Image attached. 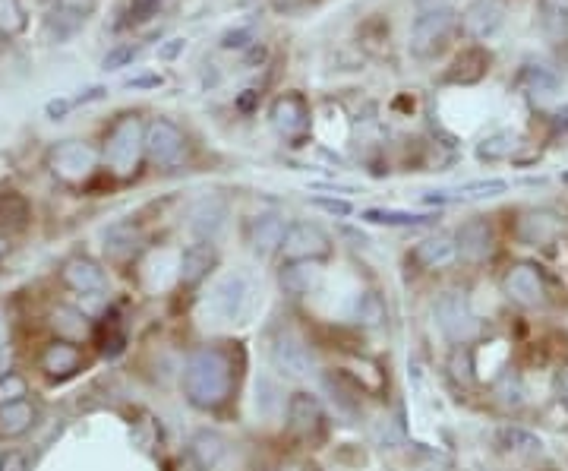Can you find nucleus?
<instances>
[{"label":"nucleus","mask_w":568,"mask_h":471,"mask_svg":"<svg viewBox=\"0 0 568 471\" xmlns=\"http://www.w3.org/2000/svg\"><path fill=\"white\" fill-rule=\"evenodd\" d=\"M184 152H187V136L174 121L158 117V121H152L146 127V155H149L152 165L171 168L184 159Z\"/></svg>","instance_id":"obj_8"},{"label":"nucleus","mask_w":568,"mask_h":471,"mask_svg":"<svg viewBox=\"0 0 568 471\" xmlns=\"http://www.w3.org/2000/svg\"><path fill=\"white\" fill-rule=\"evenodd\" d=\"M313 206H319V209H326V212H332V215H351V203L348 200H326V196H316L313 200Z\"/></svg>","instance_id":"obj_43"},{"label":"nucleus","mask_w":568,"mask_h":471,"mask_svg":"<svg viewBox=\"0 0 568 471\" xmlns=\"http://www.w3.org/2000/svg\"><path fill=\"white\" fill-rule=\"evenodd\" d=\"M23 396H26V380H23V377L10 374V377L0 380V405L23 402Z\"/></svg>","instance_id":"obj_41"},{"label":"nucleus","mask_w":568,"mask_h":471,"mask_svg":"<svg viewBox=\"0 0 568 471\" xmlns=\"http://www.w3.org/2000/svg\"><path fill=\"white\" fill-rule=\"evenodd\" d=\"M29 225V203L19 193H0V231H23Z\"/></svg>","instance_id":"obj_29"},{"label":"nucleus","mask_w":568,"mask_h":471,"mask_svg":"<svg viewBox=\"0 0 568 471\" xmlns=\"http://www.w3.org/2000/svg\"><path fill=\"white\" fill-rule=\"evenodd\" d=\"M354 320L363 326H379L385 320V304L376 291H363L354 301Z\"/></svg>","instance_id":"obj_35"},{"label":"nucleus","mask_w":568,"mask_h":471,"mask_svg":"<svg viewBox=\"0 0 568 471\" xmlns=\"http://www.w3.org/2000/svg\"><path fill=\"white\" fill-rule=\"evenodd\" d=\"M234 367L221 348H199L184 367V392L196 408H218L231 399Z\"/></svg>","instance_id":"obj_1"},{"label":"nucleus","mask_w":568,"mask_h":471,"mask_svg":"<svg viewBox=\"0 0 568 471\" xmlns=\"http://www.w3.org/2000/svg\"><path fill=\"white\" fill-rule=\"evenodd\" d=\"M433 320H436L442 336L449 342H455V345L474 342L477 332H480V320H477V313L471 310V301L464 298V294H458V291H445L442 298L433 304Z\"/></svg>","instance_id":"obj_4"},{"label":"nucleus","mask_w":568,"mask_h":471,"mask_svg":"<svg viewBox=\"0 0 568 471\" xmlns=\"http://www.w3.org/2000/svg\"><path fill=\"white\" fill-rule=\"evenodd\" d=\"M7 250H10V244H7V234H0V260L7 257Z\"/></svg>","instance_id":"obj_51"},{"label":"nucleus","mask_w":568,"mask_h":471,"mask_svg":"<svg viewBox=\"0 0 568 471\" xmlns=\"http://www.w3.org/2000/svg\"><path fill=\"white\" fill-rule=\"evenodd\" d=\"M458 23V13L449 4H420L411 23V51L417 57H433L445 48L449 35Z\"/></svg>","instance_id":"obj_3"},{"label":"nucleus","mask_w":568,"mask_h":471,"mask_svg":"<svg viewBox=\"0 0 568 471\" xmlns=\"http://www.w3.org/2000/svg\"><path fill=\"white\" fill-rule=\"evenodd\" d=\"M499 443L505 449H515V453H540V449H543L540 437H534L531 430H524V427H502L499 430Z\"/></svg>","instance_id":"obj_36"},{"label":"nucleus","mask_w":568,"mask_h":471,"mask_svg":"<svg viewBox=\"0 0 568 471\" xmlns=\"http://www.w3.org/2000/svg\"><path fill=\"white\" fill-rule=\"evenodd\" d=\"M250 279L240 276V272H231V276H221L212 291H209V313L218 317L221 323H234L240 320L243 313H247V304H250Z\"/></svg>","instance_id":"obj_6"},{"label":"nucleus","mask_w":568,"mask_h":471,"mask_svg":"<svg viewBox=\"0 0 568 471\" xmlns=\"http://www.w3.org/2000/svg\"><path fill=\"white\" fill-rule=\"evenodd\" d=\"M215 266V247L199 241V244H190L184 250V257H180V285H199L202 279L209 276V269Z\"/></svg>","instance_id":"obj_20"},{"label":"nucleus","mask_w":568,"mask_h":471,"mask_svg":"<svg viewBox=\"0 0 568 471\" xmlns=\"http://www.w3.org/2000/svg\"><path fill=\"white\" fill-rule=\"evenodd\" d=\"M505 294L521 307H540L546 301V282L543 272L534 263H515L502 279Z\"/></svg>","instance_id":"obj_9"},{"label":"nucleus","mask_w":568,"mask_h":471,"mask_svg":"<svg viewBox=\"0 0 568 471\" xmlns=\"http://www.w3.org/2000/svg\"><path fill=\"white\" fill-rule=\"evenodd\" d=\"M486 70H490V54L483 48H471V51H461L455 57L452 70L445 73V80L449 83H461V86H471V83H480Z\"/></svg>","instance_id":"obj_22"},{"label":"nucleus","mask_w":568,"mask_h":471,"mask_svg":"<svg viewBox=\"0 0 568 471\" xmlns=\"http://www.w3.org/2000/svg\"><path fill=\"white\" fill-rule=\"evenodd\" d=\"M139 54V45H117L105 54V61H101V67L105 70H120V67H130L136 61Z\"/></svg>","instance_id":"obj_40"},{"label":"nucleus","mask_w":568,"mask_h":471,"mask_svg":"<svg viewBox=\"0 0 568 471\" xmlns=\"http://www.w3.org/2000/svg\"><path fill=\"white\" fill-rule=\"evenodd\" d=\"M562 184H568V171H565V174H562Z\"/></svg>","instance_id":"obj_54"},{"label":"nucleus","mask_w":568,"mask_h":471,"mask_svg":"<svg viewBox=\"0 0 568 471\" xmlns=\"http://www.w3.org/2000/svg\"><path fill=\"white\" fill-rule=\"evenodd\" d=\"M521 86L527 89V92H540V95H550L553 89H556V76L553 73H546L543 67H527L524 73H521Z\"/></svg>","instance_id":"obj_38"},{"label":"nucleus","mask_w":568,"mask_h":471,"mask_svg":"<svg viewBox=\"0 0 568 471\" xmlns=\"http://www.w3.org/2000/svg\"><path fill=\"white\" fill-rule=\"evenodd\" d=\"M322 421H326V415H322V405L316 396H310V392H294L291 402H288V427L291 434L310 440L316 437L322 430Z\"/></svg>","instance_id":"obj_13"},{"label":"nucleus","mask_w":568,"mask_h":471,"mask_svg":"<svg viewBox=\"0 0 568 471\" xmlns=\"http://www.w3.org/2000/svg\"><path fill=\"white\" fill-rule=\"evenodd\" d=\"M98 162V152L89 143H79V140H67L51 149L48 155V165L64 184H83L92 178Z\"/></svg>","instance_id":"obj_7"},{"label":"nucleus","mask_w":568,"mask_h":471,"mask_svg":"<svg viewBox=\"0 0 568 471\" xmlns=\"http://www.w3.org/2000/svg\"><path fill=\"white\" fill-rule=\"evenodd\" d=\"M496 250V241H493V228L486 225L483 219H471L464 222L461 231H458V253L468 263H483L490 260Z\"/></svg>","instance_id":"obj_14"},{"label":"nucleus","mask_w":568,"mask_h":471,"mask_svg":"<svg viewBox=\"0 0 568 471\" xmlns=\"http://www.w3.org/2000/svg\"><path fill=\"white\" fill-rule=\"evenodd\" d=\"M281 471H307V468H300V465L291 462V465H281Z\"/></svg>","instance_id":"obj_53"},{"label":"nucleus","mask_w":568,"mask_h":471,"mask_svg":"<svg viewBox=\"0 0 568 471\" xmlns=\"http://www.w3.org/2000/svg\"><path fill=\"white\" fill-rule=\"evenodd\" d=\"M370 225H385V228H426L436 225L439 215L433 212H398V209H367L360 215Z\"/></svg>","instance_id":"obj_24"},{"label":"nucleus","mask_w":568,"mask_h":471,"mask_svg":"<svg viewBox=\"0 0 568 471\" xmlns=\"http://www.w3.org/2000/svg\"><path fill=\"white\" fill-rule=\"evenodd\" d=\"M70 108H76L73 105V98H54V102H48V117H51V121H60V117H67V111Z\"/></svg>","instance_id":"obj_44"},{"label":"nucleus","mask_w":568,"mask_h":471,"mask_svg":"<svg viewBox=\"0 0 568 471\" xmlns=\"http://www.w3.org/2000/svg\"><path fill=\"white\" fill-rule=\"evenodd\" d=\"M272 127L284 136V140H300L310 130V108L303 95H281L272 105Z\"/></svg>","instance_id":"obj_11"},{"label":"nucleus","mask_w":568,"mask_h":471,"mask_svg":"<svg viewBox=\"0 0 568 471\" xmlns=\"http://www.w3.org/2000/svg\"><path fill=\"white\" fill-rule=\"evenodd\" d=\"M105 253L111 260H130V257H136V253L142 250V228L139 225H133V222H117V225H111L108 231H105Z\"/></svg>","instance_id":"obj_19"},{"label":"nucleus","mask_w":568,"mask_h":471,"mask_svg":"<svg viewBox=\"0 0 568 471\" xmlns=\"http://www.w3.org/2000/svg\"><path fill=\"white\" fill-rule=\"evenodd\" d=\"M556 228H559L556 215H550V212H527L524 219L518 222V241L531 244V247H540L546 241H553Z\"/></svg>","instance_id":"obj_25"},{"label":"nucleus","mask_w":568,"mask_h":471,"mask_svg":"<svg viewBox=\"0 0 568 471\" xmlns=\"http://www.w3.org/2000/svg\"><path fill=\"white\" fill-rule=\"evenodd\" d=\"M4 339H7V326H4V317H0V348H4Z\"/></svg>","instance_id":"obj_52"},{"label":"nucleus","mask_w":568,"mask_h":471,"mask_svg":"<svg viewBox=\"0 0 568 471\" xmlns=\"http://www.w3.org/2000/svg\"><path fill=\"white\" fill-rule=\"evenodd\" d=\"M190 453L199 468H215L228 453V440L218 434V430H199L190 440Z\"/></svg>","instance_id":"obj_26"},{"label":"nucleus","mask_w":568,"mask_h":471,"mask_svg":"<svg viewBox=\"0 0 568 471\" xmlns=\"http://www.w3.org/2000/svg\"><path fill=\"white\" fill-rule=\"evenodd\" d=\"M556 392H559V402L568 408V364L556 374Z\"/></svg>","instance_id":"obj_46"},{"label":"nucleus","mask_w":568,"mask_h":471,"mask_svg":"<svg viewBox=\"0 0 568 471\" xmlns=\"http://www.w3.org/2000/svg\"><path fill=\"white\" fill-rule=\"evenodd\" d=\"M26 26H29V16L23 4H19V0H0V35L16 38L26 32Z\"/></svg>","instance_id":"obj_33"},{"label":"nucleus","mask_w":568,"mask_h":471,"mask_svg":"<svg viewBox=\"0 0 568 471\" xmlns=\"http://www.w3.org/2000/svg\"><path fill=\"white\" fill-rule=\"evenodd\" d=\"M35 418V411L29 402H10L0 405V437H19L26 434L29 424Z\"/></svg>","instance_id":"obj_30"},{"label":"nucleus","mask_w":568,"mask_h":471,"mask_svg":"<svg viewBox=\"0 0 568 471\" xmlns=\"http://www.w3.org/2000/svg\"><path fill=\"white\" fill-rule=\"evenodd\" d=\"M0 471H29V462L23 453H7L0 459Z\"/></svg>","instance_id":"obj_45"},{"label":"nucleus","mask_w":568,"mask_h":471,"mask_svg":"<svg viewBox=\"0 0 568 471\" xmlns=\"http://www.w3.org/2000/svg\"><path fill=\"white\" fill-rule=\"evenodd\" d=\"M228 222V206L221 196H202V200L190 209V231L199 241L212 244Z\"/></svg>","instance_id":"obj_12"},{"label":"nucleus","mask_w":568,"mask_h":471,"mask_svg":"<svg viewBox=\"0 0 568 471\" xmlns=\"http://www.w3.org/2000/svg\"><path fill=\"white\" fill-rule=\"evenodd\" d=\"M95 339H98V351H101L105 358H117L120 351H124V345H127V329H124V320H120L117 310L105 313V320H101L98 329H95Z\"/></svg>","instance_id":"obj_27"},{"label":"nucleus","mask_w":568,"mask_h":471,"mask_svg":"<svg viewBox=\"0 0 568 471\" xmlns=\"http://www.w3.org/2000/svg\"><path fill=\"white\" fill-rule=\"evenodd\" d=\"M256 98H259V92H256V89H247V95H240V102H237V105H240L243 111H250Z\"/></svg>","instance_id":"obj_49"},{"label":"nucleus","mask_w":568,"mask_h":471,"mask_svg":"<svg viewBox=\"0 0 568 471\" xmlns=\"http://www.w3.org/2000/svg\"><path fill=\"white\" fill-rule=\"evenodd\" d=\"M411 260L423 269H442L458 260V244L449 234H433V238H426L414 247Z\"/></svg>","instance_id":"obj_17"},{"label":"nucleus","mask_w":568,"mask_h":471,"mask_svg":"<svg viewBox=\"0 0 568 471\" xmlns=\"http://www.w3.org/2000/svg\"><path fill=\"white\" fill-rule=\"evenodd\" d=\"M247 45H253V29H234V32H228L225 38H221V48H247Z\"/></svg>","instance_id":"obj_42"},{"label":"nucleus","mask_w":568,"mask_h":471,"mask_svg":"<svg viewBox=\"0 0 568 471\" xmlns=\"http://www.w3.org/2000/svg\"><path fill=\"white\" fill-rule=\"evenodd\" d=\"M515 146H518V136L515 133H509V130L493 133V136H486V140L477 146V159H483V162L509 159V155L515 152Z\"/></svg>","instance_id":"obj_32"},{"label":"nucleus","mask_w":568,"mask_h":471,"mask_svg":"<svg viewBox=\"0 0 568 471\" xmlns=\"http://www.w3.org/2000/svg\"><path fill=\"white\" fill-rule=\"evenodd\" d=\"M256 405H259L262 415H272V411L281 405V399H278V386H275L269 377H259V383H256Z\"/></svg>","instance_id":"obj_39"},{"label":"nucleus","mask_w":568,"mask_h":471,"mask_svg":"<svg viewBox=\"0 0 568 471\" xmlns=\"http://www.w3.org/2000/svg\"><path fill=\"white\" fill-rule=\"evenodd\" d=\"M284 222L281 215H259V219H253L250 225V247L256 257H272V253L281 247L284 241Z\"/></svg>","instance_id":"obj_21"},{"label":"nucleus","mask_w":568,"mask_h":471,"mask_svg":"<svg viewBox=\"0 0 568 471\" xmlns=\"http://www.w3.org/2000/svg\"><path fill=\"white\" fill-rule=\"evenodd\" d=\"M509 190V181L493 178V181H471L461 184L458 190H436L426 196V203H461V200H483V196H499Z\"/></svg>","instance_id":"obj_23"},{"label":"nucleus","mask_w":568,"mask_h":471,"mask_svg":"<svg viewBox=\"0 0 568 471\" xmlns=\"http://www.w3.org/2000/svg\"><path fill=\"white\" fill-rule=\"evenodd\" d=\"M505 23V10L499 0H474V4L464 10V29L474 38H490L502 29Z\"/></svg>","instance_id":"obj_16"},{"label":"nucleus","mask_w":568,"mask_h":471,"mask_svg":"<svg viewBox=\"0 0 568 471\" xmlns=\"http://www.w3.org/2000/svg\"><path fill=\"white\" fill-rule=\"evenodd\" d=\"M319 282V266L316 263H288L281 269V288L288 294H307Z\"/></svg>","instance_id":"obj_28"},{"label":"nucleus","mask_w":568,"mask_h":471,"mask_svg":"<svg viewBox=\"0 0 568 471\" xmlns=\"http://www.w3.org/2000/svg\"><path fill=\"white\" fill-rule=\"evenodd\" d=\"M184 48H187V42H184V38H171V42H168L165 48H161L158 54L165 57V61H174V57H177L180 51H184Z\"/></svg>","instance_id":"obj_47"},{"label":"nucleus","mask_w":568,"mask_h":471,"mask_svg":"<svg viewBox=\"0 0 568 471\" xmlns=\"http://www.w3.org/2000/svg\"><path fill=\"white\" fill-rule=\"evenodd\" d=\"M272 361L288 377H310L316 370L310 345L300 336H294V332H278L275 342H272Z\"/></svg>","instance_id":"obj_10"},{"label":"nucleus","mask_w":568,"mask_h":471,"mask_svg":"<svg viewBox=\"0 0 568 471\" xmlns=\"http://www.w3.org/2000/svg\"><path fill=\"white\" fill-rule=\"evenodd\" d=\"M54 326H57V332H64V342H76V339H83L89 332L86 317L76 307H57L54 310Z\"/></svg>","instance_id":"obj_34"},{"label":"nucleus","mask_w":568,"mask_h":471,"mask_svg":"<svg viewBox=\"0 0 568 471\" xmlns=\"http://www.w3.org/2000/svg\"><path fill=\"white\" fill-rule=\"evenodd\" d=\"M278 250L284 263H319L332 253V241L319 225L297 222L284 231V241Z\"/></svg>","instance_id":"obj_5"},{"label":"nucleus","mask_w":568,"mask_h":471,"mask_svg":"<svg viewBox=\"0 0 568 471\" xmlns=\"http://www.w3.org/2000/svg\"><path fill=\"white\" fill-rule=\"evenodd\" d=\"M130 86H161V76H142V80H130Z\"/></svg>","instance_id":"obj_50"},{"label":"nucleus","mask_w":568,"mask_h":471,"mask_svg":"<svg viewBox=\"0 0 568 471\" xmlns=\"http://www.w3.org/2000/svg\"><path fill=\"white\" fill-rule=\"evenodd\" d=\"M64 282L79 294H101L108 291V276L98 263L86 257H73L64 263Z\"/></svg>","instance_id":"obj_15"},{"label":"nucleus","mask_w":568,"mask_h":471,"mask_svg":"<svg viewBox=\"0 0 568 471\" xmlns=\"http://www.w3.org/2000/svg\"><path fill=\"white\" fill-rule=\"evenodd\" d=\"M98 98H105V89L101 86H92L89 92H83L79 98H73V105H86V102H98Z\"/></svg>","instance_id":"obj_48"},{"label":"nucleus","mask_w":568,"mask_h":471,"mask_svg":"<svg viewBox=\"0 0 568 471\" xmlns=\"http://www.w3.org/2000/svg\"><path fill=\"white\" fill-rule=\"evenodd\" d=\"M142 152H146V127L136 114H120L105 140V165L117 178H130L139 168Z\"/></svg>","instance_id":"obj_2"},{"label":"nucleus","mask_w":568,"mask_h":471,"mask_svg":"<svg viewBox=\"0 0 568 471\" xmlns=\"http://www.w3.org/2000/svg\"><path fill=\"white\" fill-rule=\"evenodd\" d=\"M540 26L550 38H562L568 32V0H540Z\"/></svg>","instance_id":"obj_31"},{"label":"nucleus","mask_w":568,"mask_h":471,"mask_svg":"<svg viewBox=\"0 0 568 471\" xmlns=\"http://www.w3.org/2000/svg\"><path fill=\"white\" fill-rule=\"evenodd\" d=\"M449 370H452V377L464 386H471L474 383V355H471V348H464L458 345L452 351V358H449Z\"/></svg>","instance_id":"obj_37"},{"label":"nucleus","mask_w":568,"mask_h":471,"mask_svg":"<svg viewBox=\"0 0 568 471\" xmlns=\"http://www.w3.org/2000/svg\"><path fill=\"white\" fill-rule=\"evenodd\" d=\"M79 364H83V351H79L73 342H51L45 348V355H42V367H45V374L54 377V380H67L73 377Z\"/></svg>","instance_id":"obj_18"}]
</instances>
